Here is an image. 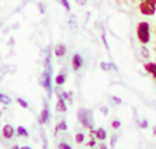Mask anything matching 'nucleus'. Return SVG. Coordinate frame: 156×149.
Returning <instances> with one entry per match:
<instances>
[{"label": "nucleus", "mask_w": 156, "mask_h": 149, "mask_svg": "<svg viewBox=\"0 0 156 149\" xmlns=\"http://www.w3.org/2000/svg\"><path fill=\"white\" fill-rule=\"evenodd\" d=\"M77 116L82 126H85V127H88V129H93V114H92L90 109L80 108Z\"/></svg>", "instance_id": "obj_1"}, {"label": "nucleus", "mask_w": 156, "mask_h": 149, "mask_svg": "<svg viewBox=\"0 0 156 149\" xmlns=\"http://www.w3.org/2000/svg\"><path fill=\"white\" fill-rule=\"evenodd\" d=\"M137 37L143 44H147L151 38V30H149L148 22H140L137 26Z\"/></svg>", "instance_id": "obj_2"}, {"label": "nucleus", "mask_w": 156, "mask_h": 149, "mask_svg": "<svg viewBox=\"0 0 156 149\" xmlns=\"http://www.w3.org/2000/svg\"><path fill=\"white\" fill-rule=\"evenodd\" d=\"M140 11L144 15H154L156 11V0H143L140 4Z\"/></svg>", "instance_id": "obj_3"}, {"label": "nucleus", "mask_w": 156, "mask_h": 149, "mask_svg": "<svg viewBox=\"0 0 156 149\" xmlns=\"http://www.w3.org/2000/svg\"><path fill=\"white\" fill-rule=\"evenodd\" d=\"M71 66H73L74 70H80L81 67L83 66V59L80 54H74L73 59H71Z\"/></svg>", "instance_id": "obj_4"}, {"label": "nucleus", "mask_w": 156, "mask_h": 149, "mask_svg": "<svg viewBox=\"0 0 156 149\" xmlns=\"http://www.w3.org/2000/svg\"><path fill=\"white\" fill-rule=\"evenodd\" d=\"M2 134H3V137H4L5 140H11L14 136H15V130H14V127L11 125H4Z\"/></svg>", "instance_id": "obj_5"}, {"label": "nucleus", "mask_w": 156, "mask_h": 149, "mask_svg": "<svg viewBox=\"0 0 156 149\" xmlns=\"http://www.w3.org/2000/svg\"><path fill=\"white\" fill-rule=\"evenodd\" d=\"M49 116H51V114H49V107H48V103H47V101H44V108H43V111H41L40 122H41V123H47V122L49 120Z\"/></svg>", "instance_id": "obj_6"}, {"label": "nucleus", "mask_w": 156, "mask_h": 149, "mask_svg": "<svg viewBox=\"0 0 156 149\" xmlns=\"http://www.w3.org/2000/svg\"><path fill=\"white\" fill-rule=\"evenodd\" d=\"M56 111L58 112H66L67 111V104H66V99L63 97H59L56 103Z\"/></svg>", "instance_id": "obj_7"}, {"label": "nucleus", "mask_w": 156, "mask_h": 149, "mask_svg": "<svg viewBox=\"0 0 156 149\" xmlns=\"http://www.w3.org/2000/svg\"><path fill=\"white\" fill-rule=\"evenodd\" d=\"M54 52H55V55H56L58 57H62V56H65L66 55L67 49H66V47L63 45V44H58V45L54 48Z\"/></svg>", "instance_id": "obj_8"}, {"label": "nucleus", "mask_w": 156, "mask_h": 149, "mask_svg": "<svg viewBox=\"0 0 156 149\" xmlns=\"http://www.w3.org/2000/svg\"><path fill=\"white\" fill-rule=\"evenodd\" d=\"M94 137H96L97 140H100V141H104L105 138H107V131L104 130V129H97L96 133H94Z\"/></svg>", "instance_id": "obj_9"}, {"label": "nucleus", "mask_w": 156, "mask_h": 149, "mask_svg": "<svg viewBox=\"0 0 156 149\" xmlns=\"http://www.w3.org/2000/svg\"><path fill=\"white\" fill-rule=\"evenodd\" d=\"M144 67H145V70L148 73H151L154 77H156V63H147Z\"/></svg>", "instance_id": "obj_10"}, {"label": "nucleus", "mask_w": 156, "mask_h": 149, "mask_svg": "<svg viewBox=\"0 0 156 149\" xmlns=\"http://www.w3.org/2000/svg\"><path fill=\"white\" fill-rule=\"evenodd\" d=\"M16 134H18L19 137H25V138L29 137V133H27V130L23 126H18V127H16Z\"/></svg>", "instance_id": "obj_11"}, {"label": "nucleus", "mask_w": 156, "mask_h": 149, "mask_svg": "<svg viewBox=\"0 0 156 149\" xmlns=\"http://www.w3.org/2000/svg\"><path fill=\"white\" fill-rule=\"evenodd\" d=\"M100 67H101V70H104V71L116 70V67H115L114 64H111V63H105V62H101V63H100Z\"/></svg>", "instance_id": "obj_12"}, {"label": "nucleus", "mask_w": 156, "mask_h": 149, "mask_svg": "<svg viewBox=\"0 0 156 149\" xmlns=\"http://www.w3.org/2000/svg\"><path fill=\"white\" fill-rule=\"evenodd\" d=\"M65 81H66V75H65V74H58L56 78H55V82H56L58 86H62V85L65 84Z\"/></svg>", "instance_id": "obj_13"}, {"label": "nucleus", "mask_w": 156, "mask_h": 149, "mask_svg": "<svg viewBox=\"0 0 156 149\" xmlns=\"http://www.w3.org/2000/svg\"><path fill=\"white\" fill-rule=\"evenodd\" d=\"M0 103L4 104V106H8V104H11V99L8 96L3 95V93H0Z\"/></svg>", "instance_id": "obj_14"}, {"label": "nucleus", "mask_w": 156, "mask_h": 149, "mask_svg": "<svg viewBox=\"0 0 156 149\" xmlns=\"http://www.w3.org/2000/svg\"><path fill=\"white\" fill-rule=\"evenodd\" d=\"M16 103H18L19 106L22 107V108H26V109L29 108V104H27V101H26V100H23V99H21V97L16 99Z\"/></svg>", "instance_id": "obj_15"}, {"label": "nucleus", "mask_w": 156, "mask_h": 149, "mask_svg": "<svg viewBox=\"0 0 156 149\" xmlns=\"http://www.w3.org/2000/svg\"><path fill=\"white\" fill-rule=\"evenodd\" d=\"M83 141H85V134H83V133L76 134V142H77V144H82Z\"/></svg>", "instance_id": "obj_16"}, {"label": "nucleus", "mask_w": 156, "mask_h": 149, "mask_svg": "<svg viewBox=\"0 0 156 149\" xmlns=\"http://www.w3.org/2000/svg\"><path fill=\"white\" fill-rule=\"evenodd\" d=\"M58 130H62V131H66L67 130V123H66V120H62V122H59V125L56 126Z\"/></svg>", "instance_id": "obj_17"}, {"label": "nucleus", "mask_w": 156, "mask_h": 149, "mask_svg": "<svg viewBox=\"0 0 156 149\" xmlns=\"http://www.w3.org/2000/svg\"><path fill=\"white\" fill-rule=\"evenodd\" d=\"M59 2H60V4H62L67 11L70 10V3H69V0H59Z\"/></svg>", "instance_id": "obj_18"}, {"label": "nucleus", "mask_w": 156, "mask_h": 149, "mask_svg": "<svg viewBox=\"0 0 156 149\" xmlns=\"http://www.w3.org/2000/svg\"><path fill=\"white\" fill-rule=\"evenodd\" d=\"M111 126H112L114 129H119V127H121V120H118V119L112 120V123H111Z\"/></svg>", "instance_id": "obj_19"}, {"label": "nucleus", "mask_w": 156, "mask_h": 149, "mask_svg": "<svg viewBox=\"0 0 156 149\" xmlns=\"http://www.w3.org/2000/svg\"><path fill=\"white\" fill-rule=\"evenodd\" d=\"M70 25H71L73 29L77 27V21H76V18H74V15H70Z\"/></svg>", "instance_id": "obj_20"}, {"label": "nucleus", "mask_w": 156, "mask_h": 149, "mask_svg": "<svg viewBox=\"0 0 156 149\" xmlns=\"http://www.w3.org/2000/svg\"><path fill=\"white\" fill-rule=\"evenodd\" d=\"M141 52H143V56L148 59V57H149V52H148V49H147L145 47H141Z\"/></svg>", "instance_id": "obj_21"}, {"label": "nucleus", "mask_w": 156, "mask_h": 149, "mask_svg": "<svg viewBox=\"0 0 156 149\" xmlns=\"http://www.w3.org/2000/svg\"><path fill=\"white\" fill-rule=\"evenodd\" d=\"M59 149H73L69 144H66V142H60L59 144Z\"/></svg>", "instance_id": "obj_22"}, {"label": "nucleus", "mask_w": 156, "mask_h": 149, "mask_svg": "<svg viewBox=\"0 0 156 149\" xmlns=\"http://www.w3.org/2000/svg\"><path fill=\"white\" fill-rule=\"evenodd\" d=\"M56 95H58V97H63V95H65V90H62L59 86L56 88Z\"/></svg>", "instance_id": "obj_23"}, {"label": "nucleus", "mask_w": 156, "mask_h": 149, "mask_svg": "<svg viewBox=\"0 0 156 149\" xmlns=\"http://www.w3.org/2000/svg\"><path fill=\"white\" fill-rule=\"evenodd\" d=\"M116 140H118V136H116V134H114L112 136V138H111V147H115V144H116Z\"/></svg>", "instance_id": "obj_24"}, {"label": "nucleus", "mask_w": 156, "mask_h": 149, "mask_svg": "<svg viewBox=\"0 0 156 149\" xmlns=\"http://www.w3.org/2000/svg\"><path fill=\"white\" fill-rule=\"evenodd\" d=\"M140 127L141 129H147V127H148V120H141Z\"/></svg>", "instance_id": "obj_25"}, {"label": "nucleus", "mask_w": 156, "mask_h": 149, "mask_svg": "<svg viewBox=\"0 0 156 149\" xmlns=\"http://www.w3.org/2000/svg\"><path fill=\"white\" fill-rule=\"evenodd\" d=\"M38 8H40L41 12H45V5H44L43 3H38Z\"/></svg>", "instance_id": "obj_26"}, {"label": "nucleus", "mask_w": 156, "mask_h": 149, "mask_svg": "<svg viewBox=\"0 0 156 149\" xmlns=\"http://www.w3.org/2000/svg\"><path fill=\"white\" fill-rule=\"evenodd\" d=\"M100 111H101L104 115H107V114H108V108H107V107H101V108H100Z\"/></svg>", "instance_id": "obj_27"}, {"label": "nucleus", "mask_w": 156, "mask_h": 149, "mask_svg": "<svg viewBox=\"0 0 156 149\" xmlns=\"http://www.w3.org/2000/svg\"><path fill=\"white\" fill-rule=\"evenodd\" d=\"M112 101H115L116 104H121V103H122V100H121V99H119V97H115V96H114V97H112Z\"/></svg>", "instance_id": "obj_28"}, {"label": "nucleus", "mask_w": 156, "mask_h": 149, "mask_svg": "<svg viewBox=\"0 0 156 149\" xmlns=\"http://www.w3.org/2000/svg\"><path fill=\"white\" fill-rule=\"evenodd\" d=\"M76 2H77L78 4H80V5H85V4H86V2H88V0H76Z\"/></svg>", "instance_id": "obj_29"}, {"label": "nucleus", "mask_w": 156, "mask_h": 149, "mask_svg": "<svg viewBox=\"0 0 156 149\" xmlns=\"http://www.w3.org/2000/svg\"><path fill=\"white\" fill-rule=\"evenodd\" d=\"M94 144H96V142H94V140H92V141L89 142L88 145H89V147H94Z\"/></svg>", "instance_id": "obj_30"}, {"label": "nucleus", "mask_w": 156, "mask_h": 149, "mask_svg": "<svg viewBox=\"0 0 156 149\" xmlns=\"http://www.w3.org/2000/svg\"><path fill=\"white\" fill-rule=\"evenodd\" d=\"M100 149H107V145H105V144H101V145H100Z\"/></svg>", "instance_id": "obj_31"}, {"label": "nucleus", "mask_w": 156, "mask_h": 149, "mask_svg": "<svg viewBox=\"0 0 156 149\" xmlns=\"http://www.w3.org/2000/svg\"><path fill=\"white\" fill-rule=\"evenodd\" d=\"M11 149H21V147H18V145H14V147L11 148Z\"/></svg>", "instance_id": "obj_32"}, {"label": "nucleus", "mask_w": 156, "mask_h": 149, "mask_svg": "<svg viewBox=\"0 0 156 149\" xmlns=\"http://www.w3.org/2000/svg\"><path fill=\"white\" fill-rule=\"evenodd\" d=\"M21 149H32L30 147H21Z\"/></svg>", "instance_id": "obj_33"}, {"label": "nucleus", "mask_w": 156, "mask_h": 149, "mask_svg": "<svg viewBox=\"0 0 156 149\" xmlns=\"http://www.w3.org/2000/svg\"><path fill=\"white\" fill-rule=\"evenodd\" d=\"M154 136L156 137V126H155V127H154Z\"/></svg>", "instance_id": "obj_34"}, {"label": "nucleus", "mask_w": 156, "mask_h": 149, "mask_svg": "<svg viewBox=\"0 0 156 149\" xmlns=\"http://www.w3.org/2000/svg\"><path fill=\"white\" fill-rule=\"evenodd\" d=\"M155 78H156V77H155ZM155 81H156V79H155Z\"/></svg>", "instance_id": "obj_35"}, {"label": "nucleus", "mask_w": 156, "mask_h": 149, "mask_svg": "<svg viewBox=\"0 0 156 149\" xmlns=\"http://www.w3.org/2000/svg\"><path fill=\"white\" fill-rule=\"evenodd\" d=\"M141 2H143V0H141Z\"/></svg>", "instance_id": "obj_36"}]
</instances>
